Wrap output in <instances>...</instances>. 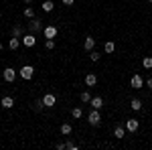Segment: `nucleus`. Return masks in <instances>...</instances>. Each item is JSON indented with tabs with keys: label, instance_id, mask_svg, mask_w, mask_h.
<instances>
[{
	"label": "nucleus",
	"instance_id": "nucleus-18",
	"mask_svg": "<svg viewBox=\"0 0 152 150\" xmlns=\"http://www.w3.org/2000/svg\"><path fill=\"white\" fill-rule=\"evenodd\" d=\"M130 108H132L134 112H138V110H142V102H140V100H136V97H134V100L130 102Z\"/></svg>",
	"mask_w": 152,
	"mask_h": 150
},
{
	"label": "nucleus",
	"instance_id": "nucleus-32",
	"mask_svg": "<svg viewBox=\"0 0 152 150\" xmlns=\"http://www.w3.org/2000/svg\"><path fill=\"white\" fill-rule=\"evenodd\" d=\"M2 49H4V47H2V43H0V51H2Z\"/></svg>",
	"mask_w": 152,
	"mask_h": 150
},
{
	"label": "nucleus",
	"instance_id": "nucleus-13",
	"mask_svg": "<svg viewBox=\"0 0 152 150\" xmlns=\"http://www.w3.org/2000/svg\"><path fill=\"white\" fill-rule=\"evenodd\" d=\"M95 83H97V75H95V73H87V75H85V85H87V87H94Z\"/></svg>",
	"mask_w": 152,
	"mask_h": 150
},
{
	"label": "nucleus",
	"instance_id": "nucleus-2",
	"mask_svg": "<svg viewBox=\"0 0 152 150\" xmlns=\"http://www.w3.org/2000/svg\"><path fill=\"white\" fill-rule=\"evenodd\" d=\"M18 75L23 77V79H33V75H35V67L33 65H23L20 69H18Z\"/></svg>",
	"mask_w": 152,
	"mask_h": 150
},
{
	"label": "nucleus",
	"instance_id": "nucleus-16",
	"mask_svg": "<svg viewBox=\"0 0 152 150\" xmlns=\"http://www.w3.org/2000/svg\"><path fill=\"white\" fill-rule=\"evenodd\" d=\"M18 47H20V39H18V37H12L10 41H8V49H12V51H16Z\"/></svg>",
	"mask_w": 152,
	"mask_h": 150
},
{
	"label": "nucleus",
	"instance_id": "nucleus-10",
	"mask_svg": "<svg viewBox=\"0 0 152 150\" xmlns=\"http://www.w3.org/2000/svg\"><path fill=\"white\" fill-rule=\"evenodd\" d=\"M0 105H2L4 110H10L12 105H14V97H10V95H6V97H2V100H0Z\"/></svg>",
	"mask_w": 152,
	"mask_h": 150
},
{
	"label": "nucleus",
	"instance_id": "nucleus-28",
	"mask_svg": "<svg viewBox=\"0 0 152 150\" xmlns=\"http://www.w3.org/2000/svg\"><path fill=\"white\" fill-rule=\"evenodd\" d=\"M65 148H67V150H77V144H73V142H65Z\"/></svg>",
	"mask_w": 152,
	"mask_h": 150
},
{
	"label": "nucleus",
	"instance_id": "nucleus-6",
	"mask_svg": "<svg viewBox=\"0 0 152 150\" xmlns=\"http://www.w3.org/2000/svg\"><path fill=\"white\" fill-rule=\"evenodd\" d=\"M43 35H45V39H55L57 37V26L55 24H47L43 29Z\"/></svg>",
	"mask_w": 152,
	"mask_h": 150
},
{
	"label": "nucleus",
	"instance_id": "nucleus-34",
	"mask_svg": "<svg viewBox=\"0 0 152 150\" xmlns=\"http://www.w3.org/2000/svg\"><path fill=\"white\" fill-rule=\"evenodd\" d=\"M0 18H2V12H0Z\"/></svg>",
	"mask_w": 152,
	"mask_h": 150
},
{
	"label": "nucleus",
	"instance_id": "nucleus-17",
	"mask_svg": "<svg viewBox=\"0 0 152 150\" xmlns=\"http://www.w3.org/2000/svg\"><path fill=\"white\" fill-rule=\"evenodd\" d=\"M114 136L122 140L124 136H126V128H124V126H116V128H114Z\"/></svg>",
	"mask_w": 152,
	"mask_h": 150
},
{
	"label": "nucleus",
	"instance_id": "nucleus-30",
	"mask_svg": "<svg viewBox=\"0 0 152 150\" xmlns=\"http://www.w3.org/2000/svg\"><path fill=\"white\" fill-rule=\"evenodd\" d=\"M55 146H57V150H65V142H57Z\"/></svg>",
	"mask_w": 152,
	"mask_h": 150
},
{
	"label": "nucleus",
	"instance_id": "nucleus-15",
	"mask_svg": "<svg viewBox=\"0 0 152 150\" xmlns=\"http://www.w3.org/2000/svg\"><path fill=\"white\" fill-rule=\"evenodd\" d=\"M41 8H43L45 12H53V8H55V2H53V0H45V2L41 4Z\"/></svg>",
	"mask_w": 152,
	"mask_h": 150
},
{
	"label": "nucleus",
	"instance_id": "nucleus-1",
	"mask_svg": "<svg viewBox=\"0 0 152 150\" xmlns=\"http://www.w3.org/2000/svg\"><path fill=\"white\" fill-rule=\"evenodd\" d=\"M45 29V24H43V20H39V18H31V23H28V33H33V35H37V33H41Z\"/></svg>",
	"mask_w": 152,
	"mask_h": 150
},
{
	"label": "nucleus",
	"instance_id": "nucleus-4",
	"mask_svg": "<svg viewBox=\"0 0 152 150\" xmlns=\"http://www.w3.org/2000/svg\"><path fill=\"white\" fill-rule=\"evenodd\" d=\"M23 45L24 47H35L37 45V35H33V33H26V35H23Z\"/></svg>",
	"mask_w": 152,
	"mask_h": 150
},
{
	"label": "nucleus",
	"instance_id": "nucleus-11",
	"mask_svg": "<svg viewBox=\"0 0 152 150\" xmlns=\"http://www.w3.org/2000/svg\"><path fill=\"white\" fill-rule=\"evenodd\" d=\"M89 104H91L94 110H102V108H104V97L95 95V97H91V102H89Z\"/></svg>",
	"mask_w": 152,
	"mask_h": 150
},
{
	"label": "nucleus",
	"instance_id": "nucleus-3",
	"mask_svg": "<svg viewBox=\"0 0 152 150\" xmlns=\"http://www.w3.org/2000/svg\"><path fill=\"white\" fill-rule=\"evenodd\" d=\"M87 122H89L91 126H99V124H102V114H99V110H91V112L87 114Z\"/></svg>",
	"mask_w": 152,
	"mask_h": 150
},
{
	"label": "nucleus",
	"instance_id": "nucleus-29",
	"mask_svg": "<svg viewBox=\"0 0 152 150\" xmlns=\"http://www.w3.org/2000/svg\"><path fill=\"white\" fill-rule=\"evenodd\" d=\"M61 2H63L65 6H73V4H75V0H61Z\"/></svg>",
	"mask_w": 152,
	"mask_h": 150
},
{
	"label": "nucleus",
	"instance_id": "nucleus-24",
	"mask_svg": "<svg viewBox=\"0 0 152 150\" xmlns=\"http://www.w3.org/2000/svg\"><path fill=\"white\" fill-rule=\"evenodd\" d=\"M24 16H26V18H35V8L26 6V8H24Z\"/></svg>",
	"mask_w": 152,
	"mask_h": 150
},
{
	"label": "nucleus",
	"instance_id": "nucleus-22",
	"mask_svg": "<svg viewBox=\"0 0 152 150\" xmlns=\"http://www.w3.org/2000/svg\"><path fill=\"white\" fill-rule=\"evenodd\" d=\"M79 100H81L83 104H89V102H91V93H89V91H83L81 95H79Z\"/></svg>",
	"mask_w": 152,
	"mask_h": 150
},
{
	"label": "nucleus",
	"instance_id": "nucleus-25",
	"mask_svg": "<svg viewBox=\"0 0 152 150\" xmlns=\"http://www.w3.org/2000/svg\"><path fill=\"white\" fill-rule=\"evenodd\" d=\"M99 57H102V53H97V51H89V59H91V61H99Z\"/></svg>",
	"mask_w": 152,
	"mask_h": 150
},
{
	"label": "nucleus",
	"instance_id": "nucleus-12",
	"mask_svg": "<svg viewBox=\"0 0 152 150\" xmlns=\"http://www.w3.org/2000/svg\"><path fill=\"white\" fill-rule=\"evenodd\" d=\"M138 126H140V122H138V120H126V130H128V132H136V130H138Z\"/></svg>",
	"mask_w": 152,
	"mask_h": 150
},
{
	"label": "nucleus",
	"instance_id": "nucleus-14",
	"mask_svg": "<svg viewBox=\"0 0 152 150\" xmlns=\"http://www.w3.org/2000/svg\"><path fill=\"white\" fill-rule=\"evenodd\" d=\"M114 51H116V43H114V41H105V43H104V53L112 55Z\"/></svg>",
	"mask_w": 152,
	"mask_h": 150
},
{
	"label": "nucleus",
	"instance_id": "nucleus-9",
	"mask_svg": "<svg viewBox=\"0 0 152 150\" xmlns=\"http://www.w3.org/2000/svg\"><path fill=\"white\" fill-rule=\"evenodd\" d=\"M83 49H85L87 53H89V51H94V49H95V39H94V37H87V39L83 41Z\"/></svg>",
	"mask_w": 152,
	"mask_h": 150
},
{
	"label": "nucleus",
	"instance_id": "nucleus-27",
	"mask_svg": "<svg viewBox=\"0 0 152 150\" xmlns=\"http://www.w3.org/2000/svg\"><path fill=\"white\" fill-rule=\"evenodd\" d=\"M45 49H49V51L55 49V39H47V41H45Z\"/></svg>",
	"mask_w": 152,
	"mask_h": 150
},
{
	"label": "nucleus",
	"instance_id": "nucleus-33",
	"mask_svg": "<svg viewBox=\"0 0 152 150\" xmlns=\"http://www.w3.org/2000/svg\"><path fill=\"white\" fill-rule=\"evenodd\" d=\"M24 2H33V0H24Z\"/></svg>",
	"mask_w": 152,
	"mask_h": 150
},
{
	"label": "nucleus",
	"instance_id": "nucleus-31",
	"mask_svg": "<svg viewBox=\"0 0 152 150\" xmlns=\"http://www.w3.org/2000/svg\"><path fill=\"white\" fill-rule=\"evenodd\" d=\"M146 85H148V87H150V89H152V77H150V79H148V81H146Z\"/></svg>",
	"mask_w": 152,
	"mask_h": 150
},
{
	"label": "nucleus",
	"instance_id": "nucleus-21",
	"mask_svg": "<svg viewBox=\"0 0 152 150\" xmlns=\"http://www.w3.org/2000/svg\"><path fill=\"white\" fill-rule=\"evenodd\" d=\"M142 67H144V69H152V57L150 55L142 59Z\"/></svg>",
	"mask_w": 152,
	"mask_h": 150
},
{
	"label": "nucleus",
	"instance_id": "nucleus-19",
	"mask_svg": "<svg viewBox=\"0 0 152 150\" xmlns=\"http://www.w3.org/2000/svg\"><path fill=\"white\" fill-rule=\"evenodd\" d=\"M12 37H18V39L23 37V26H20V24H14V26H12Z\"/></svg>",
	"mask_w": 152,
	"mask_h": 150
},
{
	"label": "nucleus",
	"instance_id": "nucleus-8",
	"mask_svg": "<svg viewBox=\"0 0 152 150\" xmlns=\"http://www.w3.org/2000/svg\"><path fill=\"white\" fill-rule=\"evenodd\" d=\"M43 104H45V108H55V104H57V97H55V93H45V97H43Z\"/></svg>",
	"mask_w": 152,
	"mask_h": 150
},
{
	"label": "nucleus",
	"instance_id": "nucleus-35",
	"mask_svg": "<svg viewBox=\"0 0 152 150\" xmlns=\"http://www.w3.org/2000/svg\"><path fill=\"white\" fill-rule=\"evenodd\" d=\"M148 2H152V0H148Z\"/></svg>",
	"mask_w": 152,
	"mask_h": 150
},
{
	"label": "nucleus",
	"instance_id": "nucleus-26",
	"mask_svg": "<svg viewBox=\"0 0 152 150\" xmlns=\"http://www.w3.org/2000/svg\"><path fill=\"white\" fill-rule=\"evenodd\" d=\"M33 108H35L37 112H43V110H45V104H43V100H39V102H35V105H33Z\"/></svg>",
	"mask_w": 152,
	"mask_h": 150
},
{
	"label": "nucleus",
	"instance_id": "nucleus-23",
	"mask_svg": "<svg viewBox=\"0 0 152 150\" xmlns=\"http://www.w3.org/2000/svg\"><path fill=\"white\" fill-rule=\"evenodd\" d=\"M61 134H63V136H69L71 134V124H61Z\"/></svg>",
	"mask_w": 152,
	"mask_h": 150
},
{
	"label": "nucleus",
	"instance_id": "nucleus-7",
	"mask_svg": "<svg viewBox=\"0 0 152 150\" xmlns=\"http://www.w3.org/2000/svg\"><path fill=\"white\" fill-rule=\"evenodd\" d=\"M130 85L134 87V89H142L144 87V79H142V75H132V79H130Z\"/></svg>",
	"mask_w": 152,
	"mask_h": 150
},
{
	"label": "nucleus",
	"instance_id": "nucleus-20",
	"mask_svg": "<svg viewBox=\"0 0 152 150\" xmlns=\"http://www.w3.org/2000/svg\"><path fill=\"white\" fill-rule=\"evenodd\" d=\"M71 116H73L75 120H79V118H83V110L81 108H73V110H71Z\"/></svg>",
	"mask_w": 152,
	"mask_h": 150
},
{
	"label": "nucleus",
	"instance_id": "nucleus-5",
	"mask_svg": "<svg viewBox=\"0 0 152 150\" xmlns=\"http://www.w3.org/2000/svg\"><path fill=\"white\" fill-rule=\"evenodd\" d=\"M2 77H4V81H6V83H12V81L16 79V69L6 67V69H4V73H2Z\"/></svg>",
	"mask_w": 152,
	"mask_h": 150
}]
</instances>
